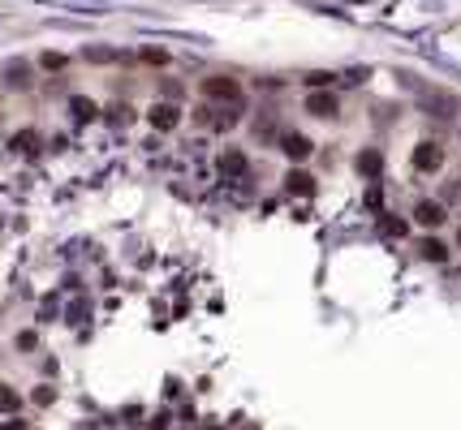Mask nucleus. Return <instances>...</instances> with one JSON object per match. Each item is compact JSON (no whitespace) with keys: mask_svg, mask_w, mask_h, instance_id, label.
<instances>
[{"mask_svg":"<svg viewBox=\"0 0 461 430\" xmlns=\"http://www.w3.org/2000/svg\"><path fill=\"white\" fill-rule=\"evenodd\" d=\"M409 164H414V172H440L444 147H440V142H418L414 155H409Z\"/></svg>","mask_w":461,"mask_h":430,"instance_id":"obj_1","label":"nucleus"},{"mask_svg":"<svg viewBox=\"0 0 461 430\" xmlns=\"http://www.w3.org/2000/svg\"><path fill=\"white\" fill-rule=\"evenodd\" d=\"M444 219H449V211H444V202H436V198H423L414 206V224L418 228H440Z\"/></svg>","mask_w":461,"mask_h":430,"instance_id":"obj_2","label":"nucleus"},{"mask_svg":"<svg viewBox=\"0 0 461 430\" xmlns=\"http://www.w3.org/2000/svg\"><path fill=\"white\" fill-rule=\"evenodd\" d=\"M151 125H155V130H177V125H181V108L155 104V108H151Z\"/></svg>","mask_w":461,"mask_h":430,"instance_id":"obj_3","label":"nucleus"},{"mask_svg":"<svg viewBox=\"0 0 461 430\" xmlns=\"http://www.w3.org/2000/svg\"><path fill=\"white\" fill-rule=\"evenodd\" d=\"M203 95H212V99H237V82L233 77H207V82H203Z\"/></svg>","mask_w":461,"mask_h":430,"instance_id":"obj_4","label":"nucleus"},{"mask_svg":"<svg viewBox=\"0 0 461 430\" xmlns=\"http://www.w3.org/2000/svg\"><path fill=\"white\" fill-rule=\"evenodd\" d=\"M306 108H311V117H337V95H311Z\"/></svg>","mask_w":461,"mask_h":430,"instance_id":"obj_5","label":"nucleus"},{"mask_svg":"<svg viewBox=\"0 0 461 430\" xmlns=\"http://www.w3.org/2000/svg\"><path fill=\"white\" fill-rule=\"evenodd\" d=\"M418 250H423V259H427V263H449V246H444L440 237H427Z\"/></svg>","mask_w":461,"mask_h":430,"instance_id":"obj_6","label":"nucleus"},{"mask_svg":"<svg viewBox=\"0 0 461 430\" xmlns=\"http://www.w3.org/2000/svg\"><path fill=\"white\" fill-rule=\"evenodd\" d=\"M379 168H384V155H379V151H362V155H358V172H367V177H375Z\"/></svg>","mask_w":461,"mask_h":430,"instance_id":"obj_7","label":"nucleus"},{"mask_svg":"<svg viewBox=\"0 0 461 430\" xmlns=\"http://www.w3.org/2000/svg\"><path fill=\"white\" fill-rule=\"evenodd\" d=\"M284 155H289V159H302V155H311V142L302 138V134H289V138H284Z\"/></svg>","mask_w":461,"mask_h":430,"instance_id":"obj_8","label":"nucleus"},{"mask_svg":"<svg viewBox=\"0 0 461 430\" xmlns=\"http://www.w3.org/2000/svg\"><path fill=\"white\" fill-rule=\"evenodd\" d=\"M284 181H289V189H297V194H311V177H306V172H289V177H284Z\"/></svg>","mask_w":461,"mask_h":430,"instance_id":"obj_9","label":"nucleus"},{"mask_svg":"<svg viewBox=\"0 0 461 430\" xmlns=\"http://www.w3.org/2000/svg\"><path fill=\"white\" fill-rule=\"evenodd\" d=\"M0 409H5V413H13V409H18V392L0 387Z\"/></svg>","mask_w":461,"mask_h":430,"instance_id":"obj_10","label":"nucleus"},{"mask_svg":"<svg viewBox=\"0 0 461 430\" xmlns=\"http://www.w3.org/2000/svg\"><path fill=\"white\" fill-rule=\"evenodd\" d=\"M332 73H306V86H328Z\"/></svg>","mask_w":461,"mask_h":430,"instance_id":"obj_11","label":"nucleus"},{"mask_svg":"<svg viewBox=\"0 0 461 430\" xmlns=\"http://www.w3.org/2000/svg\"><path fill=\"white\" fill-rule=\"evenodd\" d=\"M74 112H78V117H95V104H87V99H74Z\"/></svg>","mask_w":461,"mask_h":430,"instance_id":"obj_12","label":"nucleus"},{"mask_svg":"<svg viewBox=\"0 0 461 430\" xmlns=\"http://www.w3.org/2000/svg\"><path fill=\"white\" fill-rule=\"evenodd\" d=\"M457 241H461V232H457Z\"/></svg>","mask_w":461,"mask_h":430,"instance_id":"obj_13","label":"nucleus"}]
</instances>
